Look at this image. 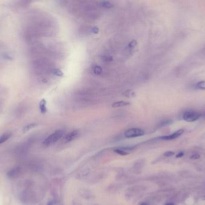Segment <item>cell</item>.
<instances>
[{
  "mask_svg": "<svg viewBox=\"0 0 205 205\" xmlns=\"http://www.w3.org/2000/svg\"><path fill=\"white\" fill-rule=\"evenodd\" d=\"M64 135V132L62 130H57L53 134L47 137L43 142V145L46 147L50 146L55 144L58 141L62 138Z\"/></svg>",
  "mask_w": 205,
  "mask_h": 205,
  "instance_id": "obj_1",
  "label": "cell"
},
{
  "mask_svg": "<svg viewBox=\"0 0 205 205\" xmlns=\"http://www.w3.org/2000/svg\"><path fill=\"white\" fill-rule=\"evenodd\" d=\"M201 114L194 111H187L183 114V119L187 122H194L200 118Z\"/></svg>",
  "mask_w": 205,
  "mask_h": 205,
  "instance_id": "obj_2",
  "label": "cell"
},
{
  "mask_svg": "<svg viewBox=\"0 0 205 205\" xmlns=\"http://www.w3.org/2000/svg\"><path fill=\"white\" fill-rule=\"evenodd\" d=\"M145 131L139 128H131L125 131L124 136L126 138H131L144 136Z\"/></svg>",
  "mask_w": 205,
  "mask_h": 205,
  "instance_id": "obj_3",
  "label": "cell"
},
{
  "mask_svg": "<svg viewBox=\"0 0 205 205\" xmlns=\"http://www.w3.org/2000/svg\"><path fill=\"white\" fill-rule=\"evenodd\" d=\"M184 130L181 129V130H179L177 131H176L174 132H173V134L169 135V136H163L161 137L160 138L161 140H174L176 138H177L178 137H179L180 136L184 134Z\"/></svg>",
  "mask_w": 205,
  "mask_h": 205,
  "instance_id": "obj_4",
  "label": "cell"
},
{
  "mask_svg": "<svg viewBox=\"0 0 205 205\" xmlns=\"http://www.w3.org/2000/svg\"><path fill=\"white\" fill-rule=\"evenodd\" d=\"M79 135V132L78 130H74L68 133L66 136L64 137V142L65 143H69L75 140Z\"/></svg>",
  "mask_w": 205,
  "mask_h": 205,
  "instance_id": "obj_5",
  "label": "cell"
},
{
  "mask_svg": "<svg viewBox=\"0 0 205 205\" xmlns=\"http://www.w3.org/2000/svg\"><path fill=\"white\" fill-rule=\"evenodd\" d=\"M20 172H21L20 167H16L10 170L7 173V175L10 178H14L17 177V176L19 174Z\"/></svg>",
  "mask_w": 205,
  "mask_h": 205,
  "instance_id": "obj_6",
  "label": "cell"
},
{
  "mask_svg": "<svg viewBox=\"0 0 205 205\" xmlns=\"http://www.w3.org/2000/svg\"><path fill=\"white\" fill-rule=\"evenodd\" d=\"M130 104L128 102L126 101H118V102H115L112 104V107L113 108H121V107H124L128 106Z\"/></svg>",
  "mask_w": 205,
  "mask_h": 205,
  "instance_id": "obj_7",
  "label": "cell"
},
{
  "mask_svg": "<svg viewBox=\"0 0 205 205\" xmlns=\"http://www.w3.org/2000/svg\"><path fill=\"white\" fill-rule=\"evenodd\" d=\"M11 134L10 133H5L3 134V136L0 137V144L5 142L10 138Z\"/></svg>",
  "mask_w": 205,
  "mask_h": 205,
  "instance_id": "obj_8",
  "label": "cell"
},
{
  "mask_svg": "<svg viewBox=\"0 0 205 205\" xmlns=\"http://www.w3.org/2000/svg\"><path fill=\"white\" fill-rule=\"evenodd\" d=\"M40 109L41 112L42 113H45L47 111V108H46V102L44 99H42V101L40 103Z\"/></svg>",
  "mask_w": 205,
  "mask_h": 205,
  "instance_id": "obj_9",
  "label": "cell"
},
{
  "mask_svg": "<svg viewBox=\"0 0 205 205\" xmlns=\"http://www.w3.org/2000/svg\"><path fill=\"white\" fill-rule=\"evenodd\" d=\"M92 71L96 75H100L102 73V68L97 65H95L92 67Z\"/></svg>",
  "mask_w": 205,
  "mask_h": 205,
  "instance_id": "obj_10",
  "label": "cell"
},
{
  "mask_svg": "<svg viewBox=\"0 0 205 205\" xmlns=\"http://www.w3.org/2000/svg\"><path fill=\"white\" fill-rule=\"evenodd\" d=\"M196 87L197 89L205 90V81H201L198 82L196 85Z\"/></svg>",
  "mask_w": 205,
  "mask_h": 205,
  "instance_id": "obj_11",
  "label": "cell"
},
{
  "mask_svg": "<svg viewBox=\"0 0 205 205\" xmlns=\"http://www.w3.org/2000/svg\"><path fill=\"white\" fill-rule=\"evenodd\" d=\"M123 95L125 96V97H132L135 96L136 93L133 90H127V91H124V93H123Z\"/></svg>",
  "mask_w": 205,
  "mask_h": 205,
  "instance_id": "obj_12",
  "label": "cell"
},
{
  "mask_svg": "<svg viewBox=\"0 0 205 205\" xmlns=\"http://www.w3.org/2000/svg\"><path fill=\"white\" fill-rule=\"evenodd\" d=\"M114 152H115V153L118 154L120 155H122V156H125V155H128V152H126L124 150H122L121 148H118V149H115Z\"/></svg>",
  "mask_w": 205,
  "mask_h": 205,
  "instance_id": "obj_13",
  "label": "cell"
},
{
  "mask_svg": "<svg viewBox=\"0 0 205 205\" xmlns=\"http://www.w3.org/2000/svg\"><path fill=\"white\" fill-rule=\"evenodd\" d=\"M103 6L106 9H110L113 7V4L110 3L109 1H103L102 3Z\"/></svg>",
  "mask_w": 205,
  "mask_h": 205,
  "instance_id": "obj_14",
  "label": "cell"
},
{
  "mask_svg": "<svg viewBox=\"0 0 205 205\" xmlns=\"http://www.w3.org/2000/svg\"><path fill=\"white\" fill-rule=\"evenodd\" d=\"M53 73L57 77H62L63 75L62 72L59 69H55L53 71Z\"/></svg>",
  "mask_w": 205,
  "mask_h": 205,
  "instance_id": "obj_15",
  "label": "cell"
},
{
  "mask_svg": "<svg viewBox=\"0 0 205 205\" xmlns=\"http://www.w3.org/2000/svg\"><path fill=\"white\" fill-rule=\"evenodd\" d=\"M36 126V125H35V124H31V125H27V126H26L24 128H23V132H24V133H25V132H27V131H28L29 130H30V129H31V128L35 127Z\"/></svg>",
  "mask_w": 205,
  "mask_h": 205,
  "instance_id": "obj_16",
  "label": "cell"
},
{
  "mask_svg": "<svg viewBox=\"0 0 205 205\" xmlns=\"http://www.w3.org/2000/svg\"><path fill=\"white\" fill-rule=\"evenodd\" d=\"M137 45V42H136L135 40H133L131 42H130L129 43V45H128L127 48L129 49H134V48L136 47V46Z\"/></svg>",
  "mask_w": 205,
  "mask_h": 205,
  "instance_id": "obj_17",
  "label": "cell"
},
{
  "mask_svg": "<svg viewBox=\"0 0 205 205\" xmlns=\"http://www.w3.org/2000/svg\"><path fill=\"white\" fill-rule=\"evenodd\" d=\"M200 158V155H199L198 154H192V155L190 156V159L194 160H198Z\"/></svg>",
  "mask_w": 205,
  "mask_h": 205,
  "instance_id": "obj_18",
  "label": "cell"
},
{
  "mask_svg": "<svg viewBox=\"0 0 205 205\" xmlns=\"http://www.w3.org/2000/svg\"><path fill=\"white\" fill-rule=\"evenodd\" d=\"M174 155V152L173 151H167L166 152H165V154H164V155H165L166 157H171L173 156Z\"/></svg>",
  "mask_w": 205,
  "mask_h": 205,
  "instance_id": "obj_19",
  "label": "cell"
},
{
  "mask_svg": "<svg viewBox=\"0 0 205 205\" xmlns=\"http://www.w3.org/2000/svg\"><path fill=\"white\" fill-rule=\"evenodd\" d=\"M184 155V152H180L176 155V157L178 158H182Z\"/></svg>",
  "mask_w": 205,
  "mask_h": 205,
  "instance_id": "obj_20",
  "label": "cell"
},
{
  "mask_svg": "<svg viewBox=\"0 0 205 205\" xmlns=\"http://www.w3.org/2000/svg\"><path fill=\"white\" fill-rule=\"evenodd\" d=\"M58 202L56 201L53 200V201H51L49 203H48L47 205H58Z\"/></svg>",
  "mask_w": 205,
  "mask_h": 205,
  "instance_id": "obj_21",
  "label": "cell"
},
{
  "mask_svg": "<svg viewBox=\"0 0 205 205\" xmlns=\"http://www.w3.org/2000/svg\"><path fill=\"white\" fill-rule=\"evenodd\" d=\"M92 32L95 34H97L98 32V28L97 27H93L92 29Z\"/></svg>",
  "mask_w": 205,
  "mask_h": 205,
  "instance_id": "obj_22",
  "label": "cell"
},
{
  "mask_svg": "<svg viewBox=\"0 0 205 205\" xmlns=\"http://www.w3.org/2000/svg\"><path fill=\"white\" fill-rule=\"evenodd\" d=\"M165 205H175V204L173 203H167L165 204Z\"/></svg>",
  "mask_w": 205,
  "mask_h": 205,
  "instance_id": "obj_23",
  "label": "cell"
},
{
  "mask_svg": "<svg viewBox=\"0 0 205 205\" xmlns=\"http://www.w3.org/2000/svg\"><path fill=\"white\" fill-rule=\"evenodd\" d=\"M140 205H149L148 203H145V202H143V203H142L141 204H140Z\"/></svg>",
  "mask_w": 205,
  "mask_h": 205,
  "instance_id": "obj_24",
  "label": "cell"
}]
</instances>
